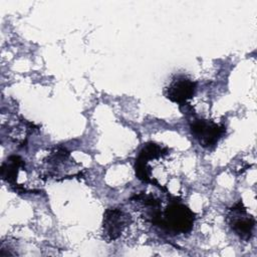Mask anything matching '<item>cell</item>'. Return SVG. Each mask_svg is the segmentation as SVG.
Wrapping results in <instances>:
<instances>
[{"instance_id":"6da1fadb","label":"cell","mask_w":257,"mask_h":257,"mask_svg":"<svg viewBox=\"0 0 257 257\" xmlns=\"http://www.w3.org/2000/svg\"><path fill=\"white\" fill-rule=\"evenodd\" d=\"M42 179L49 178L56 181L71 179L82 175L79 164L70 153L61 147L54 148L43 160V170L39 172Z\"/></svg>"},{"instance_id":"7a4b0ae2","label":"cell","mask_w":257,"mask_h":257,"mask_svg":"<svg viewBox=\"0 0 257 257\" xmlns=\"http://www.w3.org/2000/svg\"><path fill=\"white\" fill-rule=\"evenodd\" d=\"M195 219V214L186 205L178 201H172L162 209L156 226L171 235H184L192 230Z\"/></svg>"},{"instance_id":"3957f363","label":"cell","mask_w":257,"mask_h":257,"mask_svg":"<svg viewBox=\"0 0 257 257\" xmlns=\"http://www.w3.org/2000/svg\"><path fill=\"white\" fill-rule=\"evenodd\" d=\"M1 178L15 192L32 193L39 191L35 185H32L30 171L20 156L11 155L2 163Z\"/></svg>"},{"instance_id":"277c9868","label":"cell","mask_w":257,"mask_h":257,"mask_svg":"<svg viewBox=\"0 0 257 257\" xmlns=\"http://www.w3.org/2000/svg\"><path fill=\"white\" fill-rule=\"evenodd\" d=\"M190 132L198 144L205 148L215 147L225 133V126L207 118H193L190 122Z\"/></svg>"},{"instance_id":"5b68a950","label":"cell","mask_w":257,"mask_h":257,"mask_svg":"<svg viewBox=\"0 0 257 257\" xmlns=\"http://www.w3.org/2000/svg\"><path fill=\"white\" fill-rule=\"evenodd\" d=\"M169 154V149L159 144L150 142L143 146L135 163L136 176L139 180L151 183V162L164 159Z\"/></svg>"},{"instance_id":"8992f818","label":"cell","mask_w":257,"mask_h":257,"mask_svg":"<svg viewBox=\"0 0 257 257\" xmlns=\"http://www.w3.org/2000/svg\"><path fill=\"white\" fill-rule=\"evenodd\" d=\"M131 216L121 208L112 207L105 210L102 220V235L107 242L117 240L131 225Z\"/></svg>"},{"instance_id":"52a82bcc","label":"cell","mask_w":257,"mask_h":257,"mask_svg":"<svg viewBox=\"0 0 257 257\" xmlns=\"http://www.w3.org/2000/svg\"><path fill=\"white\" fill-rule=\"evenodd\" d=\"M226 221L231 230L240 239L248 241L252 237L255 227V219L248 214L241 201L229 209Z\"/></svg>"},{"instance_id":"ba28073f","label":"cell","mask_w":257,"mask_h":257,"mask_svg":"<svg viewBox=\"0 0 257 257\" xmlns=\"http://www.w3.org/2000/svg\"><path fill=\"white\" fill-rule=\"evenodd\" d=\"M197 90V83L193 79L178 75L173 78L165 88V95L171 101L180 105L189 104L188 101L194 96Z\"/></svg>"},{"instance_id":"9c48e42d","label":"cell","mask_w":257,"mask_h":257,"mask_svg":"<svg viewBox=\"0 0 257 257\" xmlns=\"http://www.w3.org/2000/svg\"><path fill=\"white\" fill-rule=\"evenodd\" d=\"M34 124L26 121L25 119H21L17 124L13 125L8 133V137L15 143L19 145L25 144L28 136L33 132Z\"/></svg>"}]
</instances>
